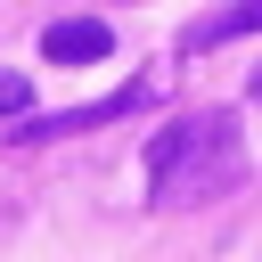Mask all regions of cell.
Segmentation results:
<instances>
[{
    "instance_id": "6",
    "label": "cell",
    "mask_w": 262,
    "mask_h": 262,
    "mask_svg": "<svg viewBox=\"0 0 262 262\" xmlns=\"http://www.w3.org/2000/svg\"><path fill=\"white\" fill-rule=\"evenodd\" d=\"M246 90H254V106H262V66H254V82H246Z\"/></svg>"
},
{
    "instance_id": "4",
    "label": "cell",
    "mask_w": 262,
    "mask_h": 262,
    "mask_svg": "<svg viewBox=\"0 0 262 262\" xmlns=\"http://www.w3.org/2000/svg\"><path fill=\"white\" fill-rule=\"evenodd\" d=\"M237 33H262V0H237V8L205 16V25L188 33V49H213V41H237Z\"/></svg>"
},
{
    "instance_id": "3",
    "label": "cell",
    "mask_w": 262,
    "mask_h": 262,
    "mask_svg": "<svg viewBox=\"0 0 262 262\" xmlns=\"http://www.w3.org/2000/svg\"><path fill=\"white\" fill-rule=\"evenodd\" d=\"M139 98H147V82L115 90V98H98V106H66V115H41V123H25L16 139H66V131H90V123H115V115H131Z\"/></svg>"
},
{
    "instance_id": "1",
    "label": "cell",
    "mask_w": 262,
    "mask_h": 262,
    "mask_svg": "<svg viewBox=\"0 0 262 262\" xmlns=\"http://www.w3.org/2000/svg\"><path fill=\"white\" fill-rule=\"evenodd\" d=\"M147 180H156V205H213L246 180V139H237V115L205 106V115H180L172 131L147 139Z\"/></svg>"
},
{
    "instance_id": "2",
    "label": "cell",
    "mask_w": 262,
    "mask_h": 262,
    "mask_svg": "<svg viewBox=\"0 0 262 262\" xmlns=\"http://www.w3.org/2000/svg\"><path fill=\"white\" fill-rule=\"evenodd\" d=\"M106 49H115V33H106L98 16H57V25L41 33V57H49V66H98Z\"/></svg>"
},
{
    "instance_id": "5",
    "label": "cell",
    "mask_w": 262,
    "mask_h": 262,
    "mask_svg": "<svg viewBox=\"0 0 262 262\" xmlns=\"http://www.w3.org/2000/svg\"><path fill=\"white\" fill-rule=\"evenodd\" d=\"M25 106H33V82H25V74H8V66H0V115H25Z\"/></svg>"
}]
</instances>
